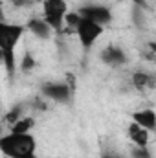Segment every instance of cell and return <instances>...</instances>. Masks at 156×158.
<instances>
[{"instance_id": "1", "label": "cell", "mask_w": 156, "mask_h": 158, "mask_svg": "<svg viewBox=\"0 0 156 158\" xmlns=\"http://www.w3.org/2000/svg\"><path fill=\"white\" fill-rule=\"evenodd\" d=\"M0 151L7 158H35L37 142L31 132L18 134L9 131L0 138Z\"/></svg>"}, {"instance_id": "2", "label": "cell", "mask_w": 156, "mask_h": 158, "mask_svg": "<svg viewBox=\"0 0 156 158\" xmlns=\"http://www.w3.org/2000/svg\"><path fill=\"white\" fill-rule=\"evenodd\" d=\"M66 13H68L66 0H44L42 2V19L50 24L53 31L63 30Z\"/></svg>"}, {"instance_id": "3", "label": "cell", "mask_w": 156, "mask_h": 158, "mask_svg": "<svg viewBox=\"0 0 156 158\" xmlns=\"http://www.w3.org/2000/svg\"><path fill=\"white\" fill-rule=\"evenodd\" d=\"M103 30H105V26H101V24H97V22L83 17L81 22L77 24V28H76V35H77V39H79V44L84 50L92 48L96 44V40L103 35Z\"/></svg>"}, {"instance_id": "4", "label": "cell", "mask_w": 156, "mask_h": 158, "mask_svg": "<svg viewBox=\"0 0 156 158\" xmlns=\"http://www.w3.org/2000/svg\"><path fill=\"white\" fill-rule=\"evenodd\" d=\"M26 30V24L0 22V48H17Z\"/></svg>"}, {"instance_id": "5", "label": "cell", "mask_w": 156, "mask_h": 158, "mask_svg": "<svg viewBox=\"0 0 156 158\" xmlns=\"http://www.w3.org/2000/svg\"><path fill=\"white\" fill-rule=\"evenodd\" d=\"M79 13H81V17L90 19V20L101 24V26H107V24L112 22V11H110V7L101 6V4H88V6H83V7L79 9Z\"/></svg>"}, {"instance_id": "6", "label": "cell", "mask_w": 156, "mask_h": 158, "mask_svg": "<svg viewBox=\"0 0 156 158\" xmlns=\"http://www.w3.org/2000/svg\"><path fill=\"white\" fill-rule=\"evenodd\" d=\"M74 90L68 86V83H46L42 85V96L50 98L57 103H66L70 101Z\"/></svg>"}, {"instance_id": "7", "label": "cell", "mask_w": 156, "mask_h": 158, "mask_svg": "<svg viewBox=\"0 0 156 158\" xmlns=\"http://www.w3.org/2000/svg\"><path fill=\"white\" fill-rule=\"evenodd\" d=\"M127 134H129V140L136 145V147H147L149 142H151V131L140 127L138 123H130L129 129H127Z\"/></svg>"}, {"instance_id": "8", "label": "cell", "mask_w": 156, "mask_h": 158, "mask_svg": "<svg viewBox=\"0 0 156 158\" xmlns=\"http://www.w3.org/2000/svg\"><path fill=\"white\" fill-rule=\"evenodd\" d=\"M101 61L109 66H121L127 63V55L125 52L119 48V46H107L103 52H101Z\"/></svg>"}, {"instance_id": "9", "label": "cell", "mask_w": 156, "mask_h": 158, "mask_svg": "<svg viewBox=\"0 0 156 158\" xmlns=\"http://www.w3.org/2000/svg\"><path fill=\"white\" fill-rule=\"evenodd\" d=\"M132 121L151 132L156 131V112L153 109H142V110L132 112Z\"/></svg>"}, {"instance_id": "10", "label": "cell", "mask_w": 156, "mask_h": 158, "mask_svg": "<svg viewBox=\"0 0 156 158\" xmlns=\"http://www.w3.org/2000/svg\"><path fill=\"white\" fill-rule=\"evenodd\" d=\"M26 28L33 33V35H37L40 39H48L50 35H51V28H50V24L42 19V17H33V19H30L28 22H26Z\"/></svg>"}, {"instance_id": "11", "label": "cell", "mask_w": 156, "mask_h": 158, "mask_svg": "<svg viewBox=\"0 0 156 158\" xmlns=\"http://www.w3.org/2000/svg\"><path fill=\"white\" fill-rule=\"evenodd\" d=\"M132 85L138 90H147L154 85V77L147 72H134L132 74Z\"/></svg>"}, {"instance_id": "12", "label": "cell", "mask_w": 156, "mask_h": 158, "mask_svg": "<svg viewBox=\"0 0 156 158\" xmlns=\"http://www.w3.org/2000/svg\"><path fill=\"white\" fill-rule=\"evenodd\" d=\"M35 127V119L31 116H22L15 125H11V132H18V134H26V132H31V129Z\"/></svg>"}, {"instance_id": "13", "label": "cell", "mask_w": 156, "mask_h": 158, "mask_svg": "<svg viewBox=\"0 0 156 158\" xmlns=\"http://www.w3.org/2000/svg\"><path fill=\"white\" fill-rule=\"evenodd\" d=\"M81 13L79 11H68L66 13V17H64V24L70 28V30H74L76 31V28H77V24L81 22Z\"/></svg>"}, {"instance_id": "14", "label": "cell", "mask_w": 156, "mask_h": 158, "mask_svg": "<svg viewBox=\"0 0 156 158\" xmlns=\"http://www.w3.org/2000/svg\"><path fill=\"white\" fill-rule=\"evenodd\" d=\"M33 68H35V57H33L30 52H26L24 57H22V61H20V70H22V72H30V70H33Z\"/></svg>"}, {"instance_id": "15", "label": "cell", "mask_w": 156, "mask_h": 158, "mask_svg": "<svg viewBox=\"0 0 156 158\" xmlns=\"http://www.w3.org/2000/svg\"><path fill=\"white\" fill-rule=\"evenodd\" d=\"M20 118H22V109H20V107H13V109L6 114V123L11 127V125H15Z\"/></svg>"}, {"instance_id": "16", "label": "cell", "mask_w": 156, "mask_h": 158, "mask_svg": "<svg viewBox=\"0 0 156 158\" xmlns=\"http://www.w3.org/2000/svg\"><path fill=\"white\" fill-rule=\"evenodd\" d=\"M130 155H132V158H153L149 147H136V145H134V149H132Z\"/></svg>"}, {"instance_id": "17", "label": "cell", "mask_w": 156, "mask_h": 158, "mask_svg": "<svg viewBox=\"0 0 156 158\" xmlns=\"http://www.w3.org/2000/svg\"><path fill=\"white\" fill-rule=\"evenodd\" d=\"M11 4L15 7H26V6H31L33 0H11Z\"/></svg>"}, {"instance_id": "18", "label": "cell", "mask_w": 156, "mask_h": 158, "mask_svg": "<svg viewBox=\"0 0 156 158\" xmlns=\"http://www.w3.org/2000/svg\"><path fill=\"white\" fill-rule=\"evenodd\" d=\"M147 46H149V48H151V52H154V53H156V42H149V44H147Z\"/></svg>"}, {"instance_id": "19", "label": "cell", "mask_w": 156, "mask_h": 158, "mask_svg": "<svg viewBox=\"0 0 156 158\" xmlns=\"http://www.w3.org/2000/svg\"><path fill=\"white\" fill-rule=\"evenodd\" d=\"M103 158H121V156H112V155H105Z\"/></svg>"}]
</instances>
